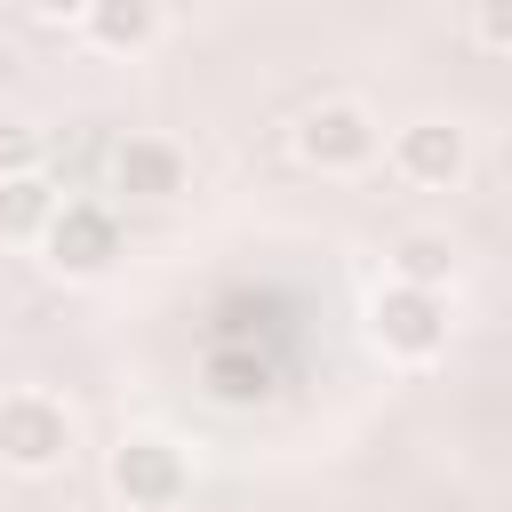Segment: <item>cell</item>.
Segmentation results:
<instances>
[{"instance_id": "7c38bea8", "label": "cell", "mask_w": 512, "mask_h": 512, "mask_svg": "<svg viewBox=\"0 0 512 512\" xmlns=\"http://www.w3.org/2000/svg\"><path fill=\"white\" fill-rule=\"evenodd\" d=\"M40 168V128L32 120H0V176H24Z\"/></svg>"}, {"instance_id": "6da1fadb", "label": "cell", "mask_w": 512, "mask_h": 512, "mask_svg": "<svg viewBox=\"0 0 512 512\" xmlns=\"http://www.w3.org/2000/svg\"><path fill=\"white\" fill-rule=\"evenodd\" d=\"M104 480L128 512H176L192 496V456L168 432H120L112 456H104Z\"/></svg>"}, {"instance_id": "ba28073f", "label": "cell", "mask_w": 512, "mask_h": 512, "mask_svg": "<svg viewBox=\"0 0 512 512\" xmlns=\"http://www.w3.org/2000/svg\"><path fill=\"white\" fill-rule=\"evenodd\" d=\"M80 32L104 56H144L160 40V0H88L80 8Z\"/></svg>"}, {"instance_id": "7a4b0ae2", "label": "cell", "mask_w": 512, "mask_h": 512, "mask_svg": "<svg viewBox=\"0 0 512 512\" xmlns=\"http://www.w3.org/2000/svg\"><path fill=\"white\" fill-rule=\"evenodd\" d=\"M368 336L384 344V360H440L448 352V288H408V280H384L376 304H368Z\"/></svg>"}, {"instance_id": "4fadbf2b", "label": "cell", "mask_w": 512, "mask_h": 512, "mask_svg": "<svg viewBox=\"0 0 512 512\" xmlns=\"http://www.w3.org/2000/svg\"><path fill=\"white\" fill-rule=\"evenodd\" d=\"M472 40L488 56H504L512 48V0H472Z\"/></svg>"}, {"instance_id": "8fae6325", "label": "cell", "mask_w": 512, "mask_h": 512, "mask_svg": "<svg viewBox=\"0 0 512 512\" xmlns=\"http://www.w3.org/2000/svg\"><path fill=\"white\" fill-rule=\"evenodd\" d=\"M448 272H456V256L440 232H408L392 248V280H408V288H448Z\"/></svg>"}, {"instance_id": "30bf717a", "label": "cell", "mask_w": 512, "mask_h": 512, "mask_svg": "<svg viewBox=\"0 0 512 512\" xmlns=\"http://www.w3.org/2000/svg\"><path fill=\"white\" fill-rule=\"evenodd\" d=\"M200 376H208V400H224V408H256V400L272 392V368H264L256 352H232V344H216V352L200 360Z\"/></svg>"}, {"instance_id": "3957f363", "label": "cell", "mask_w": 512, "mask_h": 512, "mask_svg": "<svg viewBox=\"0 0 512 512\" xmlns=\"http://www.w3.org/2000/svg\"><path fill=\"white\" fill-rule=\"evenodd\" d=\"M72 456V408L56 400V392H0V464L8 472H24V480H40V472H56Z\"/></svg>"}, {"instance_id": "277c9868", "label": "cell", "mask_w": 512, "mask_h": 512, "mask_svg": "<svg viewBox=\"0 0 512 512\" xmlns=\"http://www.w3.org/2000/svg\"><path fill=\"white\" fill-rule=\"evenodd\" d=\"M296 152H304V168H320V176H360V168L384 152V128H376L368 104L320 96V104L296 120Z\"/></svg>"}, {"instance_id": "5b68a950", "label": "cell", "mask_w": 512, "mask_h": 512, "mask_svg": "<svg viewBox=\"0 0 512 512\" xmlns=\"http://www.w3.org/2000/svg\"><path fill=\"white\" fill-rule=\"evenodd\" d=\"M40 256H48L56 280H96L120 256V216L104 200H56V216L40 232Z\"/></svg>"}, {"instance_id": "9c48e42d", "label": "cell", "mask_w": 512, "mask_h": 512, "mask_svg": "<svg viewBox=\"0 0 512 512\" xmlns=\"http://www.w3.org/2000/svg\"><path fill=\"white\" fill-rule=\"evenodd\" d=\"M56 200H64V192H56L40 168H24V176H0V240H8V248H40V232H48Z\"/></svg>"}, {"instance_id": "52a82bcc", "label": "cell", "mask_w": 512, "mask_h": 512, "mask_svg": "<svg viewBox=\"0 0 512 512\" xmlns=\"http://www.w3.org/2000/svg\"><path fill=\"white\" fill-rule=\"evenodd\" d=\"M112 192L120 200H176L184 192V152L168 136H128L112 152Z\"/></svg>"}, {"instance_id": "8992f818", "label": "cell", "mask_w": 512, "mask_h": 512, "mask_svg": "<svg viewBox=\"0 0 512 512\" xmlns=\"http://www.w3.org/2000/svg\"><path fill=\"white\" fill-rule=\"evenodd\" d=\"M392 168L424 192H448L472 168V136L456 120H408V128H392Z\"/></svg>"}, {"instance_id": "5bb4252c", "label": "cell", "mask_w": 512, "mask_h": 512, "mask_svg": "<svg viewBox=\"0 0 512 512\" xmlns=\"http://www.w3.org/2000/svg\"><path fill=\"white\" fill-rule=\"evenodd\" d=\"M80 8L88 0H32V16H48V24H80Z\"/></svg>"}]
</instances>
